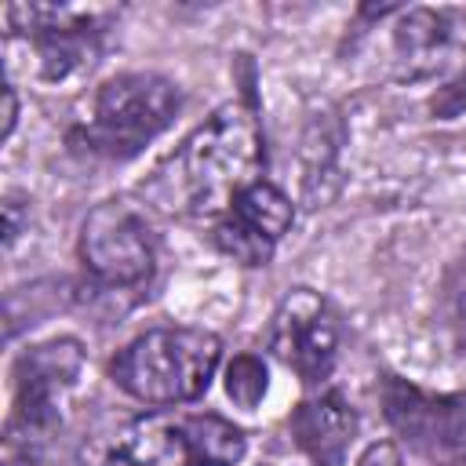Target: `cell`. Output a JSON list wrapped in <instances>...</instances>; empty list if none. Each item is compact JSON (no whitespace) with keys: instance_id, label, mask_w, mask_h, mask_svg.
I'll return each instance as SVG.
<instances>
[{"instance_id":"cell-12","label":"cell","mask_w":466,"mask_h":466,"mask_svg":"<svg viewBox=\"0 0 466 466\" xmlns=\"http://www.w3.org/2000/svg\"><path fill=\"white\" fill-rule=\"evenodd\" d=\"M266 386H269V375H266V364L262 357L255 353H237L229 364H226V393L237 408L251 411L258 408V400L266 397Z\"/></svg>"},{"instance_id":"cell-1","label":"cell","mask_w":466,"mask_h":466,"mask_svg":"<svg viewBox=\"0 0 466 466\" xmlns=\"http://www.w3.org/2000/svg\"><path fill=\"white\" fill-rule=\"evenodd\" d=\"M262 135L244 102L218 106L146 182V197L175 215L222 218L233 200L258 182Z\"/></svg>"},{"instance_id":"cell-15","label":"cell","mask_w":466,"mask_h":466,"mask_svg":"<svg viewBox=\"0 0 466 466\" xmlns=\"http://www.w3.org/2000/svg\"><path fill=\"white\" fill-rule=\"evenodd\" d=\"M15 120H18V98H15V87L7 84L4 87V138H11Z\"/></svg>"},{"instance_id":"cell-8","label":"cell","mask_w":466,"mask_h":466,"mask_svg":"<svg viewBox=\"0 0 466 466\" xmlns=\"http://www.w3.org/2000/svg\"><path fill=\"white\" fill-rule=\"evenodd\" d=\"M269 350L280 364L299 371L306 382H320L328 379L339 357V320L317 291L295 288L280 299L273 313Z\"/></svg>"},{"instance_id":"cell-13","label":"cell","mask_w":466,"mask_h":466,"mask_svg":"<svg viewBox=\"0 0 466 466\" xmlns=\"http://www.w3.org/2000/svg\"><path fill=\"white\" fill-rule=\"evenodd\" d=\"M357 466H400V451H397V444L379 441V444H371V448L360 455Z\"/></svg>"},{"instance_id":"cell-4","label":"cell","mask_w":466,"mask_h":466,"mask_svg":"<svg viewBox=\"0 0 466 466\" xmlns=\"http://www.w3.org/2000/svg\"><path fill=\"white\" fill-rule=\"evenodd\" d=\"M182 95L157 73H120L95 95L87 124L73 135L87 153L127 160L142 153L178 113Z\"/></svg>"},{"instance_id":"cell-11","label":"cell","mask_w":466,"mask_h":466,"mask_svg":"<svg viewBox=\"0 0 466 466\" xmlns=\"http://www.w3.org/2000/svg\"><path fill=\"white\" fill-rule=\"evenodd\" d=\"M451 18L433 7H408L397 11L393 25V76L397 80H422L433 76L451 55Z\"/></svg>"},{"instance_id":"cell-3","label":"cell","mask_w":466,"mask_h":466,"mask_svg":"<svg viewBox=\"0 0 466 466\" xmlns=\"http://www.w3.org/2000/svg\"><path fill=\"white\" fill-rule=\"evenodd\" d=\"M222 360V342L204 328H153L113 360V379L142 404L197 400Z\"/></svg>"},{"instance_id":"cell-9","label":"cell","mask_w":466,"mask_h":466,"mask_svg":"<svg viewBox=\"0 0 466 466\" xmlns=\"http://www.w3.org/2000/svg\"><path fill=\"white\" fill-rule=\"evenodd\" d=\"M291 218H295L291 200L273 182H262L258 178L218 218L215 240L240 266H266L269 255H273V248H277V240L288 233Z\"/></svg>"},{"instance_id":"cell-14","label":"cell","mask_w":466,"mask_h":466,"mask_svg":"<svg viewBox=\"0 0 466 466\" xmlns=\"http://www.w3.org/2000/svg\"><path fill=\"white\" fill-rule=\"evenodd\" d=\"M4 229H7V244H15L18 240V233H22V200L18 197H7L4 200Z\"/></svg>"},{"instance_id":"cell-10","label":"cell","mask_w":466,"mask_h":466,"mask_svg":"<svg viewBox=\"0 0 466 466\" xmlns=\"http://www.w3.org/2000/svg\"><path fill=\"white\" fill-rule=\"evenodd\" d=\"M291 437L313 466H346L357 437V411L339 393H320L291 411Z\"/></svg>"},{"instance_id":"cell-5","label":"cell","mask_w":466,"mask_h":466,"mask_svg":"<svg viewBox=\"0 0 466 466\" xmlns=\"http://www.w3.org/2000/svg\"><path fill=\"white\" fill-rule=\"evenodd\" d=\"M84 350L76 339H51L25 350L15 364V415L7 426L11 444L29 455L62 426V404L76 386Z\"/></svg>"},{"instance_id":"cell-6","label":"cell","mask_w":466,"mask_h":466,"mask_svg":"<svg viewBox=\"0 0 466 466\" xmlns=\"http://www.w3.org/2000/svg\"><path fill=\"white\" fill-rule=\"evenodd\" d=\"M382 411L397 437L441 466L466 462V393H426L408 379L386 375Z\"/></svg>"},{"instance_id":"cell-2","label":"cell","mask_w":466,"mask_h":466,"mask_svg":"<svg viewBox=\"0 0 466 466\" xmlns=\"http://www.w3.org/2000/svg\"><path fill=\"white\" fill-rule=\"evenodd\" d=\"M244 433L204 411H146L80 448L84 466H237Z\"/></svg>"},{"instance_id":"cell-7","label":"cell","mask_w":466,"mask_h":466,"mask_svg":"<svg viewBox=\"0 0 466 466\" xmlns=\"http://www.w3.org/2000/svg\"><path fill=\"white\" fill-rule=\"evenodd\" d=\"M84 269L106 288H135L153 273V237L124 200L98 204L80 226Z\"/></svg>"}]
</instances>
